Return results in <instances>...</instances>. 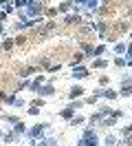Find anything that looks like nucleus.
I'll use <instances>...</instances> for the list:
<instances>
[{
  "label": "nucleus",
  "mask_w": 132,
  "mask_h": 146,
  "mask_svg": "<svg viewBox=\"0 0 132 146\" xmlns=\"http://www.w3.org/2000/svg\"><path fill=\"white\" fill-rule=\"evenodd\" d=\"M46 133H51V124L49 122H37L33 128H26V139H42Z\"/></svg>",
  "instance_id": "obj_1"
},
{
  "label": "nucleus",
  "mask_w": 132,
  "mask_h": 146,
  "mask_svg": "<svg viewBox=\"0 0 132 146\" xmlns=\"http://www.w3.org/2000/svg\"><path fill=\"white\" fill-rule=\"evenodd\" d=\"M77 146H99V135H97L95 126H88V128H84L81 137L77 139Z\"/></svg>",
  "instance_id": "obj_2"
},
{
  "label": "nucleus",
  "mask_w": 132,
  "mask_h": 146,
  "mask_svg": "<svg viewBox=\"0 0 132 146\" xmlns=\"http://www.w3.org/2000/svg\"><path fill=\"white\" fill-rule=\"evenodd\" d=\"M66 27H81L86 20H84V16L81 13H75V11H70V13H66L64 16V20H62Z\"/></svg>",
  "instance_id": "obj_3"
},
{
  "label": "nucleus",
  "mask_w": 132,
  "mask_h": 146,
  "mask_svg": "<svg viewBox=\"0 0 132 146\" xmlns=\"http://www.w3.org/2000/svg\"><path fill=\"white\" fill-rule=\"evenodd\" d=\"M70 75H73V80H84V78H90V69L84 66V64H77V66H70Z\"/></svg>",
  "instance_id": "obj_4"
},
{
  "label": "nucleus",
  "mask_w": 132,
  "mask_h": 146,
  "mask_svg": "<svg viewBox=\"0 0 132 146\" xmlns=\"http://www.w3.org/2000/svg\"><path fill=\"white\" fill-rule=\"evenodd\" d=\"M35 95H40V98H53V95H55V84L53 82H44L42 86H37Z\"/></svg>",
  "instance_id": "obj_5"
},
{
  "label": "nucleus",
  "mask_w": 132,
  "mask_h": 146,
  "mask_svg": "<svg viewBox=\"0 0 132 146\" xmlns=\"http://www.w3.org/2000/svg\"><path fill=\"white\" fill-rule=\"evenodd\" d=\"M119 98H130L132 95V75L130 78H123L121 80V86H119Z\"/></svg>",
  "instance_id": "obj_6"
},
{
  "label": "nucleus",
  "mask_w": 132,
  "mask_h": 146,
  "mask_svg": "<svg viewBox=\"0 0 132 146\" xmlns=\"http://www.w3.org/2000/svg\"><path fill=\"white\" fill-rule=\"evenodd\" d=\"M95 95H97V98H106V100H110V102L119 98V93H117V91H112V89H99V86L95 89Z\"/></svg>",
  "instance_id": "obj_7"
},
{
  "label": "nucleus",
  "mask_w": 132,
  "mask_h": 146,
  "mask_svg": "<svg viewBox=\"0 0 132 146\" xmlns=\"http://www.w3.org/2000/svg\"><path fill=\"white\" fill-rule=\"evenodd\" d=\"M84 93H86V89H84L81 84H73L70 91H68V100H81Z\"/></svg>",
  "instance_id": "obj_8"
},
{
  "label": "nucleus",
  "mask_w": 132,
  "mask_h": 146,
  "mask_svg": "<svg viewBox=\"0 0 132 146\" xmlns=\"http://www.w3.org/2000/svg\"><path fill=\"white\" fill-rule=\"evenodd\" d=\"M31 146H60L55 137H42V139H29Z\"/></svg>",
  "instance_id": "obj_9"
},
{
  "label": "nucleus",
  "mask_w": 132,
  "mask_h": 146,
  "mask_svg": "<svg viewBox=\"0 0 132 146\" xmlns=\"http://www.w3.org/2000/svg\"><path fill=\"white\" fill-rule=\"evenodd\" d=\"M22 139V135H18L16 131H7V133H2V142L5 144H16V142H20Z\"/></svg>",
  "instance_id": "obj_10"
},
{
  "label": "nucleus",
  "mask_w": 132,
  "mask_h": 146,
  "mask_svg": "<svg viewBox=\"0 0 132 146\" xmlns=\"http://www.w3.org/2000/svg\"><path fill=\"white\" fill-rule=\"evenodd\" d=\"M44 82H49V80H46V75H42V73H37V75H35L33 80H31V84H29V89H31V91H37V86H42Z\"/></svg>",
  "instance_id": "obj_11"
},
{
  "label": "nucleus",
  "mask_w": 132,
  "mask_h": 146,
  "mask_svg": "<svg viewBox=\"0 0 132 146\" xmlns=\"http://www.w3.org/2000/svg\"><path fill=\"white\" fill-rule=\"evenodd\" d=\"M108 60H104V58H93V64L88 66V69H108Z\"/></svg>",
  "instance_id": "obj_12"
},
{
  "label": "nucleus",
  "mask_w": 132,
  "mask_h": 146,
  "mask_svg": "<svg viewBox=\"0 0 132 146\" xmlns=\"http://www.w3.org/2000/svg\"><path fill=\"white\" fill-rule=\"evenodd\" d=\"M132 29V20H119L117 22V31L119 33H125V31H130Z\"/></svg>",
  "instance_id": "obj_13"
},
{
  "label": "nucleus",
  "mask_w": 132,
  "mask_h": 146,
  "mask_svg": "<svg viewBox=\"0 0 132 146\" xmlns=\"http://www.w3.org/2000/svg\"><path fill=\"white\" fill-rule=\"evenodd\" d=\"M84 60H86V55L81 53V51H77V53L70 58V62H68V66H77V64H84Z\"/></svg>",
  "instance_id": "obj_14"
},
{
  "label": "nucleus",
  "mask_w": 132,
  "mask_h": 146,
  "mask_svg": "<svg viewBox=\"0 0 132 146\" xmlns=\"http://www.w3.org/2000/svg\"><path fill=\"white\" fill-rule=\"evenodd\" d=\"M104 146H119V137L112 135V133H108L104 137Z\"/></svg>",
  "instance_id": "obj_15"
},
{
  "label": "nucleus",
  "mask_w": 132,
  "mask_h": 146,
  "mask_svg": "<svg viewBox=\"0 0 132 146\" xmlns=\"http://www.w3.org/2000/svg\"><path fill=\"white\" fill-rule=\"evenodd\" d=\"M84 122H86V117H84V115H73V117L68 119V126H79V124H84Z\"/></svg>",
  "instance_id": "obj_16"
},
{
  "label": "nucleus",
  "mask_w": 132,
  "mask_h": 146,
  "mask_svg": "<svg viewBox=\"0 0 132 146\" xmlns=\"http://www.w3.org/2000/svg\"><path fill=\"white\" fill-rule=\"evenodd\" d=\"M104 53H108V46H106V44L93 46V58H99V55H104Z\"/></svg>",
  "instance_id": "obj_17"
},
{
  "label": "nucleus",
  "mask_w": 132,
  "mask_h": 146,
  "mask_svg": "<svg viewBox=\"0 0 132 146\" xmlns=\"http://www.w3.org/2000/svg\"><path fill=\"white\" fill-rule=\"evenodd\" d=\"M66 106H68V109H73L75 113H77V111L84 106V98H81V100H68V104H66Z\"/></svg>",
  "instance_id": "obj_18"
},
{
  "label": "nucleus",
  "mask_w": 132,
  "mask_h": 146,
  "mask_svg": "<svg viewBox=\"0 0 132 146\" xmlns=\"http://www.w3.org/2000/svg\"><path fill=\"white\" fill-rule=\"evenodd\" d=\"M11 131H16L18 135H24V133H26V124L22 122V119H20L18 124H13V126H11Z\"/></svg>",
  "instance_id": "obj_19"
},
{
  "label": "nucleus",
  "mask_w": 132,
  "mask_h": 146,
  "mask_svg": "<svg viewBox=\"0 0 132 146\" xmlns=\"http://www.w3.org/2000/svg\"><path fill=\"white\" fill-rule=\"evenodd\" d=\"M57 115H60V117H64L66 122H68V119L73 117V115H75V111H73V109H68V106H64V109H62L60 113H57Z\"/></svg>",
  "instance_id": "obj_20"
},
{
  "label": "nucleus",
  "mask_w": 132,
  "mask_h": 146,
  "mask_svg": "<svg viewBox=\"0 0 132 146\" xmlns=\"http://www.w3.org/2000/svg\"><path fill=\"white\" fill-rule=\"evenodd\" d=\"M0 119H2L5 124H11V126L20 122V117H18V115H0Z\"/></svg>",
  "instance_id": "obj_21"
},
{
  "label": "nucleus",
  "mask_w": 132,
  "mask_h": 146,
  "mask_svg": "<svg viewBox=\"0 0 132 146\" xmlns=\"http://www.w3.org/2000/svg\"><path fill=\"white\" fill-rule=\"evenodd\" d=\"M0 44H2V51H11V49L16 46V42H13V38H5Z\"/></svg>",
  "instance_id": "obj_22"
},
{
  "label": "nucleus",
  "mask_w": 132,
  "mask_h": 146,
  "mask_svg": "<svg viewBox=\"0 0 132 146\" xmlns=\"http://www.w3.org/2000/svg\"><path fill=\"white\" fill-rule=\"evenodd\" d=\"M31 0H11V5H13V9L16 11H20V9H24L26 5H29Z\"/></svg>",
  "instance_id": "obj_23"
},
{
  "label": "nucleus",
  "mask_w": 132,
  "mask_h": 146,
  "mask_svg": "<svg viewBox=\"0 0 132 146\" xmlns=\"http://www.w3.org/2000/svg\"><path fill=\"white\" fill-rule=\"evenodd\" d=\"M112 64L117 69H125V58H123V55H117V58H112Z\"/></svg>",
  "instance_id": "obj_24"
},
{
  "label": "nucleus",
  "mask_w": 132,
  "mask_h": 146,
  "mask_svg": "<svg viewBox=\"0 0 132 146\" xmlns=\"http://www.w3.org/2000/svg\"><path fill=\"white\" fill-rule=\"evenodd\" d=\"M55 16H57V7H46L42 18H55Z\"/></svg>",
  "instance_id": "obj_25"
},
{
  "label": "nucleus",
  "mask_w": 132,
  "mask_h": 146,
  "mask_svg": "<svg viewBox=\"0 0 132 146\" xmlns=\"http://www.w3.org/2000/svg\"><path fill=\"white\" fill-rule=\"evenodd\" d=\"M44 104H46V100H44V98H40V95H37L35 100H31V102H29V106H37V109H42Z\"/></svg>",
  "instance_id": "obj_26"
},
{
  "label": "nucleus",
  "mask_w": 132,
  "mask_h": 146,
  "mask_svg": "<svg viewBox=\"0 0 132 146\" xmlns=\"http://www.w3.org/2000/svg\"><path fill=\"white\" fill-rule=\"evenodd\" d=\"M112 51L117 55H123V53H125V42H117V44L112 46Z\"/></svg>",
  "instance_id": "obj_27"
},
{
  "label": "nucleus",
  "mask_w": 132,
  "mask_h": 146,
  "mask_svg": "<svg viewBox=\"0 0 132 146\" xmlns=\"http://www.w3.org/2000/svg\"><path fill=\"white\" fill-rule=\"evenodd\" d=\"M26 104H29V102H26L24 98H18V95H16V100H13V104H11V106H16V109H20V106H26Z\"/></svg>",
  "instance_id": "obj_28"
},
{
  "label": "nucleus",
  "mask_w": 132,
  "mask_h": 146,
  "mask_svg": "<svg viewBox=\"0 0 132 146\" xmlns=\"http://www.w3.org/2000/svg\"><path fill=\"white\" fill-rule=\"evenodd\" d=\"M110 84V75H99V89H104Z\"/></svg>",
  "instance_id": "obj_29"
},
{
  "label": "nucleus",
  "mask_w": 132,
  "mask_h": 146,
  "mask_svg": "<svg viewBox=\"0 0 132 146\" xmlns=\"http://www.w3.org/2000/svg\"><path fill=\"white\" fill-rule=\"evenodd\" d=\"M97 100H99V98H97L95 93H93V95H88V98H84V104H90V106H93V104H97Z\"/></svg>",
  "instance_id": "obj_30"
},
{
  "label": "nucleus",
  "mask_w": 132,
  "mask_h": 146,
  "mask_svg": "<svg viewBox=\"0 0 132 146\" xmlns=\"http://www.w3.org/2000/svg\"><path fill=\"white\" fill-rule=\"evenodd\" d=\"M60 69H62V64H60V62H57V64H49V66H46V71H49V73H57Z\"/></svg>",
  "instance_id": "obj_31"
},
{
  "label": "nucleus",
  "mask_w": 132,
  "mask_h": 146,
  "mask_svg": "<svg viewBox=\"0 0 132 146\" xmlns=\"http://www.w3.org/2000/svg\"><path fill=\"white\" fill-rule=\"evenodd\" d=\"M13 42H16V46H22L26 42V38L24 36H16V38H13Z\"/></svg>",
  "instance_id": "obj_32"
},
{
  "label": "nucleus",
  "mask_w": 132,
  "mask_h": 146,
  "mask_svg": "<svg viewBox=\"0 0 132 146\" xmlns=\"http://www.w3.org/2000/svg\"><path fill=\"white\" fill-rule=\"evenodd\" d=\"M26 113H29V115H40V109H37V106H29Z\"/></svg>",
  "instance_id": "obj_33"
},
{
  "label": "nucleus",
  "mask_w": 132,
  "mask_h": 146,
  "mask_svg": "<svg viewBox=\"0 0 132 146\" xmlns=\"http://www.w3.org/2000/svg\"><path fill=\"white\" fill-rule=\"evenodd\" d=\"M0 53H5V51H2V44H0Z\"/></svg>",
  "instance_id": "obj_34"
},
{
  "label": "nucleus",
  "mask_w": 132,
  "mask_h": 146,
  "mask_svg": "<svg viewBox=\"0 0 132 146\" xmlns=\"http://www.w3.org/2000/svg\"><path fill=\"white\" fill-rule=\"evenodd\" d=\"M0 115H2V104H0Z\"/></svg>",
  "instance_id": "obj_35"
},
{
  "label": "nucleus",
  "mask_w": 132,
  "mask_h": 146,
  "mask_svg": "<svg viewBox=\"0 0 132 146\" xmlns=\"http://www.w3.org/2000/svg\"><path fill=\"white\" fill-rule=\"evenodd\" d=\"M2 133H5V131H0V139H2Z\"/></svg>",
  "instance_id": "obj_36"
}]
</instances>
